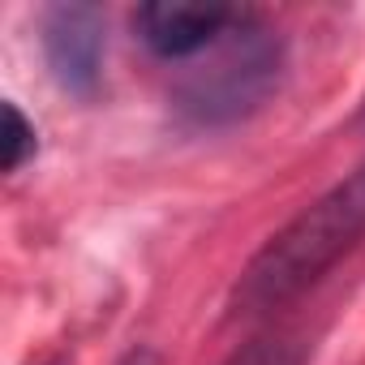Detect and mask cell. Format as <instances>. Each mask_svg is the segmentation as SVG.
<instances>
[{
    "label": "cell",
    "mask_w": 365,
    "mask_h": 365,
    "mask_svg": "<svg viewBox=\"0 0 365 365\" xmlns=\"http://www.w3.org/2000/svg\"><path fill=\"white\" fill-rule=\"evenodd\" d=\"M365 237V163L292 215L237 275L232 314H271L314 288Z\"/></svg>",
    "instance_id": "1"
},
{
    "label": "cell",
    "mask_w": 365,
    "mask_h": 365,
    "mask_svg": "<svg viewBox=\"0 0 365 365\" xmlns=\"http://www.w3.org/2000/svg\"><path fill=\"white\" fill-rule=\"evenodd\" d=\"M279 35L262 18L241 14L237 26L207 52V61L180 78V86L172 91V108L198 129H224L267 108V99L279 91Z\"/></svg>",
    "instance_id": "2"
},
{
    "label": "cell",
    "mask_w": 365,
    "mask_h": 365,
    "mask_svg": "<svg viewBox=\"0 0 365 365\" xmlns=\"http://www.w3.org/2000/svg\"><path fill=\"white\" fill-rule=\"evenodd\" d=\"M43 61L65 95L95 99L103 82V56H108V18L91 0H61L43 9L39 22Z\"/></svg>",
    "instance_id": "3"
},
{
    "label": "cell",
    "mask_w": 365,
    "mask_h": 365,
    "mask_svg": "<svg viewBox=\"0 0 365 365\" xmlns=\"http://www.w3.org/2000/svg\"><path fill=\"white\" fill-rule=\"evenodd\" d=\"M241 9L215 0H146L133 9V39L159 61H198L207 56L232 26Z\"/></svg>",
    "instance_id": "4"
},
{
    "label": "cell",
    "mask_w": 365,
    "mask_h": 365,
    "mask_svg": "<svg viewBox=\"0 0 365 365\" xmlns=\"http://www.w3.org/2000/svg\"><path fill=\"white\" fill-rule=\"evenodd\" d=\"M309 361V344L297 335H258L250 344H241L224 365H305Z\"/></svg>",
    "instance_id": "5"
},
{
    "label": "cell",
    "mask_w": 365,
    "mask_h": 365,
    "mask_svg": "<svg viewBox=\"0 0 365 365\" xmlns=\"http://www.w3.org/2000/svg\"><path fill=\"white\" fill-rule=\"evenodd\" d=\"M0 116H5V129H0V142H5V172L14 176V172H22L39 155V129H35V120L14 99H5Z\"/></svg>",
    "instance_id": "6"
},
{
    "label": "cell",
    "mask_w": 365,
    "mask_h": 365,
    "mask_svg": "<svg viewBox=\"0 0 365 365\" xmlns=\"http://www.w3.org/2000/svg\"><path fill=\"white\" fill-rule=\"evenodd\" d=\"M116 365H163V356L155 352V348H146V344H138V348H129Z\"/></svg>",
    "instance_id": "7"
},
{
    "label": "cell",
    "mask_w": 365,
    "mask_h": 365,
    "mask_svg": "<svg viewBox=\"0 0 365 365\" xmlns=\"http://www.w3.org/2000/svg\"><path fill=\"white\" fill-rule=\"evenodd\" d=\"M352 129H361V133H365V95H361V103H356V116H352Z\"/></svg>",
    "instance_id": "8"
},
{
    "label": "cell",
    "mask_w": 365,
    "mask_h": 365,
    "mask_svg": "<svg viewBox=\"0 0 365 365\" xmlns=\"http://www.w3.org/2000/svg\"><path fill=\"white\" fill-rule=\"evenodd\" d=\"M43 365H73L69 356H56V361H43Z\"/></svg>",
    "instance_id": "9"
}]
</instances>
